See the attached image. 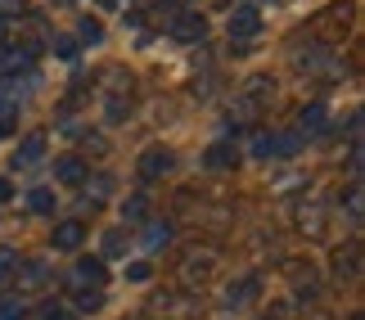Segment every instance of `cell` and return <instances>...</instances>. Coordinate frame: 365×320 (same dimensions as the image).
I'll list each match as a JSON object with an SVG mask.
<instances>
[{"instance_id": "obj_1", "label": "cell", "mask_w": 365, "mask_h": 320, "mask_svg": "<svg viewBox=\"0 0 365 320\" xmlns=\"http://www.w3.org/2000/svg\"><path fill=\"white\" fill-rule=\"evenodd\" d=\"M167 32H172L180 46H199V41L207 36V19L199 9H176L172 14V27H167Z\"/></svg>"}, {"instance_id": "obj_2", "label": "cell", "mask_w": 365, "mask_h": 320, "mask_svg": "<svg viewBox=\"0 0 365 320\" xmlns=\"http://www.w3.org/2000/svg\"><path fill=\"white\" fill-rule=\"evenodd\" d=\"M257 27H262V14L252 9V5H240L230 14V41H248V36H257Z\"/></svg>"}, {"instance_id": "obj_3", "label": "cell", "mask_w": 365, "mask_h": 320, "mask_svg": "<svg viewBox=\"0 0 365 320\" xmlns=\"http://www.w3.org/2000/svg\"><path fill=\"white\" fill-rule=\"evenodd\" d=\"M176 167V158H172V149H145V158H140V176L145 180H158V176H167Z\"/></svg>"}, {"instance_id": "obj_4", "label": "cell", "mask_w": 365, "mask_h": 320, "mask_svg": "<svg viewBox=\"0 0 365 320\" xmlns=\"http://www.w3.org/2000/svg\"><path fill=\"white\" fill-rule=\"evenodd\" d=\"M329 127V108L325 104H307L302 118H298V135H320Z\"/></svg>"}, {"instance_id": "obj_5", "label": "cell", "mask_w": 365, "mask_h": 320, "mask_svg": "<svg viewBox=\"0 0 365 320\" xmlns=\"http://www.w3.org/2000/svg\"><path fill=\"white\" fill-rule=\"evenodd\" d=\"M81 239H86V226H81V221H63V226H54V248H59V253L81 248Z\"/></svg>"}, {"instance_id": "obj_6", "label": "cell", "mask_w": 365, "mask_h": 320, "mask_svg": "<svg viewBox=\"0 0 365 320\" xmlns=\"http://www.w3.org/2000/svg\"><path fill=\"white\" fill-rule=\"evenodd\" d=\"M41 154H46V131H32L19 145V154H14V167H32V162H41Z\"/></svg>"}, {"instance_id": "obj_7", "label": "cell", "mask_w": 365, "mask_h": 320, "mask_svg": "<svg viewBox=\"0 0 365 320\" xmlns=\"http://www.w3.org/2000/svg\"><path fill=\"white\" fill-rule=\"evenodd\" d=\"M54 180H59V185H81V180H86V162L81 158H59L54 162Z\"/></svg>"}, {"instance_id": "obj_8", "label": "cell", "mask_w": 365, "mask_h": 320, "mask_svg": "<svg viewBox=\"0 0 365 320\" xmlns=\"http://www.w3.org/2000/svg\"><path fill=\"white\" fill-rule=\"evenodd\" d=\"M73 280H77V284L100 289V284H104V262H100V257H81V262H77V271H73Z\"/></svg>"}, {"instance_id": "obj_9", "label": "cell", "mask_w": 365, "mask_h": 320, "mask_svg": "<svg viewBox=\"0 0 365 320\" xmlns=\"http://www.w3.org/2000/svg\"><path fill=\"white\" fill-rule=\"evenodd\" d=\"M252 294H257V280H252V275H248V280H235V284L226 289V307H230V311L248 307V298H252Z\"/></svg>"}, {"instance_id": "obj_10", "label": "cell", "mask_w": 365, "mask_h": 320, "mask_svg": "<svg viewBox=\"0 0 365 320\" xmlns=\"http://www.w3.org/2000/svg\"><path fill=\"white\" fill-rule=\"evenodd\" d=\"M271 140H275V158H293V154H298V149H302V135H298V131L271 135Z\"/></svg>"}, {"instance_id": "obj_11", "label": "cell", "mask_w": 365, "mask_h": 320, "mask_svg": "<svg viewBox=\"0 0 365 320\" xmlns=\"http://www.w3.org/2000/svg\"><path fill=\"white\" fill-rule=\"evenodd\" d=\"M77 41L100 46V41H104V23H100V19H81V23H77Z\"/></svg>"}, {"instance_id": "obj_12", "label": "cell", "mask_w": 365, "mask_h": 320, "mask_svg": "<svg viewBox=\"0 0 365 320\" xmlns=\"http://www.w3.org/2000/svg\"><path fill=\"white\" fill-rule=\"evenodd\" d=\"M27 59H32L27 50H0V73H19V68H27Z\"/></svg>"}, {"instance_id": "obj_13", "label": "cell", "mask_w": 365, "mask_h": 320, "mask_svg": "<svg viewBox=\"0 0 365 320\" xmlns=\"http://www.w3.org/2000/svg\"><path fill=\"white\" fill-rule=\"evenodd\" d=\"M248 154H252V158H275V140H271L266 131H257V135L248 140Z\"/></svg>"}, {"instance_id": "obj_14", "label": "cell", "mask_w": 365, "mask_h": 320, "mask_svg": "<svg viewBox=\"0 0 365 320\" xmlns=\"http://www.w3.org/2000/svg\"><path fill=\"white\" fill-rule=\"evenodd\" d=\"M145 212H149L145 194H135V199H126V203H122V221H131V226H135V221H145Z\"/></svg>"}, {"instance_id": "obj_15", "label": "cell", "mask_w": 365, "mask_h": 320, "mask_svg": "<svg viewBox=\"0 0 365 320\" xmlns=\"http://www.w3.org/2000/svg\"><path fill=\"white\" fill-rule=\"evenodd\" d=\"M145 244H149V248H163V244H172V226H167V221H153V226L145 230Z\"/></svg>"}, {"instance_id": "obj_16", "label": "cell", "mask_w": 365, "mask_h": 320, "mask_svg": "<svg viewBox=\"0 0 365 320\" xmlns=\"http://www.w3.org/2000/svg\"><path fill=\"white\" fill-rule=\"evenodd\" d=\"M73 302H77V311H100V302H104V298H100V289H77V298H73Z\"/></svg>"}, {"instance_id": "obj_17", "label": "cell", "mask_w": 365, "mask_h": 320, "mask_svg": "<svg viewBox=\"0 0 365 320\" xmlns=\"http://www.w3.org/2000/svg\"><path fill=\"white\" fill-rule=\"evenodd\" d=\"M27 207H32V212H54V194L50 190H32L27 194Z\"/></svg>"}, {"instance_id": "obj_18", "label": "cell", "mask_w": 365, "mask_h": 320, "mask_svg": "<svg viewBox=\"0 0 365 320\" xmlns=\"http://www.w3.org/2000/svg\"><path fill=\"white\" fill-rule=\"evenodd\" d=\"M104 113H108V122H126V113H131V104L122 100V95H108V104H104Z\"/></svg>"}, {"instance_id": "obj_19", "label": "cell", "mask_w": 365, "mask_h": 320, "mask_svg": "<svg viewBox=\"0 0 365 320\" xmlns=\"http://www.w3.org/2000/svg\"><path fill=\"white\" fill-rule=\"evenodd\" d=\"M230 162H235L230 145H212V149H207V167H230Z\"/></svg>"}, {"instance_id": "obj_20", "label": "cell", "mask_w": 365, "mask_h": 320, "mask_svg": "<svg viewBox=\"0 0 365 320\" xmlns=\"http://www.w3.org/2000/svg\"><path fill=\"white\" fill-rule=\"evenodd\" d=\"M50 46H54V54H59V59H77V36H54Z\"/></svg>"}, {"instance_id": "obj_21", "label": "cell", "mask_w": 365, "mask_h": 320, "mask_svg": "<svg viewBox=\"0 0 365 320\" xmlns=\"http://www.w3.org/2000/svg\"><path fill=\"white\" fill-rule=\"evenodd\" d=\"M356 257H361V248L352 244L347 253H339V275H356Z\"/></svg>"}, {"instance_id": "obj_22", "label": "cell", "mask_w": 365, "mask_h": 320, "mask_svg": "<svg viewBox=\"0 0 365 320\" xmlns=\"http://www.w3.org/2000/svg\"><path fill=\"white\" fill-rule=\"evenodd\" d=\"M14 267H19V257H14V248H0V280H9Z\"/></svg>"}, {"instance_id": "obj_23", "label": "cell", "mask_w": 365, "mask_h": 320, "mask_svg": "<svg viewBox=\"0 0 365 320\" xmlns=\"http://www.w3.org/2000/svg\"><path fill=\"white\" fill-rule=\"evenodd\" d=\"M347 217H352V221H361V185H352V190H347Z\"/></svg>"}, {"instance_id": "obj_24", "label": "cell", "mask_w": 365, "mask_h": 320, "mask_svg": "<svg viewBox=\"0 0 365 320\" xmlns=\"http://www.w3.org/2000/svg\"><path fill=\"white\" fill-rule=\"evenodd\" d=\"M23 9H27L23 0H0V19H19Z\"/></svg>"}, {"instance_id": "obj_25", "label": "cell", "mask_w": 365, "mask_h": 320, "mask_svg": "<svg viewBox=\"0 0 365 320\" xmlns=\"http://www.w3.org/2000/svg\"><path fill=\"white\" fill-rule=\"evenodd\" d=\"M0 320H23V302H0Z\"/></svg>"}, {"instance_id": "obj_26", "label": "cell", "mask_w": 365, "mask_h": 320, "mask_svg": "<svg viewBox=\"0 0 365 320\" xmlns=\"http://www.w3.org/2000/svg\"><path fill=\"white\" fill-rule=\"evenodd\" d=\"M104 253H108V257H113V253H122V234H118V230L104 239Z\"/></svg>"}, {"instance_id": "obj_27", "label": "cell", "mask_w": 365, "mask_h": 320, "mask_svg": "<svg viewBox=\"0 0 365 320\" xmlns=\"http://www.w3.org/2000/svg\"><path fill=\"white\" fill-rule=\"evenodd\" d=\"M41 320H73V316H68V311H59V307H46V316H41Z\"/></svg>"}, {"instance_id": "obj_28", "label": "cell", "mask_w": 365, "mask_h": 320, "mask_svg": "<svg viewBox=\"0 0 365 320\" xmlns=\"http://www.w3.org/2000/svg\"><path fill=\"white\" fill-rule=\"evenodd\" d=\"M9 194H14V185H9V180H5V176H0V203H5V199H9Z\"/></svg>"}, {"instance_id": "obj_29", "label": "cell", "mask_w": 365, "mask_h": 320, "mask_svg": "<svg viewBox=\"0 0 365 320\" xmlns=\"http://www.w3.org/2000/svg\"><path fill=\"white\" fill-rule=\"evenodd\" d=\"M54 5H68V0H54Z\"/></svg>"}]
</instances>
